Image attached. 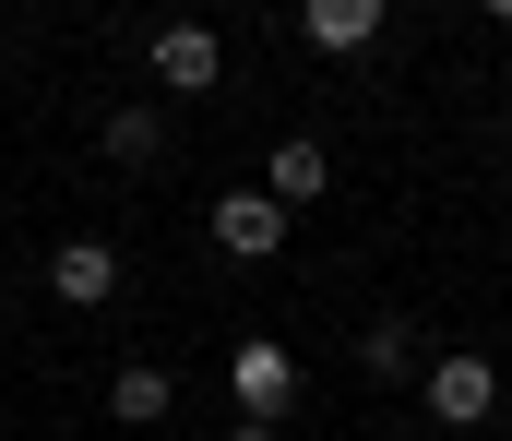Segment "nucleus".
Returning a JSON list of instances; mask_svg holds the SVG:
<instances>
[{"instance_id":"nucleus-1","label":"nucleus","mask_w":512,"mask_h":441,"mask_svg":"<svg viewBox=\"0 0 512 441\" xmlns=\"http://www.w3.org/2000/svg\"><path fill=\"white\" fill-rule=\"evenodd\" d=\"M227 394H239V430H274V418H286V406H298V358H286V346H239V358H227Z\"/></svg>"},{"instance_id":"nucleus-2","label":"nucleus","mask_w":512,"mask_h":441,"mask_svg":"<svg viewBox=\"0 0 512 441\" xmlns=\"http://www.w3.org/2000/svg\"><path fill=\"white\" fill-rule=\"evenodd\" d=\"M143 60H155L167 96H215V84H227V36H215V24H155Z\"/></svg>"},{"instance_id":"nucleus-3","label":"nucleus","mask_w":512,"mask_h":441,"mask_svg":"<svg viewBox=\"0 0 512 441\" xmlns=\"http://www.w3.org/2000/svg\"><path fill=\"white\" fill-rule=\"evenodd\" d=\"M417 394H429V418H441V430H477V418L501 406V370H489L477 346H453V358H429V382H417Z\"/></svg>"},{"instance_id":"nucleus-4","label":"nucleus","mask_w":512,"mask_h":441,"mask_svg":"<svg viewBox=\"0 0 512 441\" xmlns=\"http://www.w3.org/2000/svg\"><path fill=\"white\" fill-rule=\"evenodd\" d=\"M215 251L227 263H274L286 251V203L274 191H215Z\"/></svg>"},{"instance_id":"nucleus-5","label":"nucleus","mask_w":512,"mask_h":441,"mask_svg":"<svg viewBox=\"0 0 512 441\" xmlns=\"http://www.w3.org/2000/svg\"><path fill=\"white\" fill-rule=\"evenodd\" d=\"M48 298H60V310H108V298H120V251H108V239H60V251H48Z\"/></svg>"},{"instance_id":"nucleus-6","label":"nucleus","mask_w":512,"mask_h":441,"mask_svg":"<svg viewBox=\"0 0 512 441\" xmlns=\"http://www.w3.org/2000/svg\"><path fill=\"white\" fill-rule=\"evenodd\" d=\"M382 24H393L382 0H310V12H298V48H322V60H346V48H370Z\"/></svg>"},{"instance_id":"nucleus-7","label":"nucleus","mask_w":512,"mask_h":441,"mask_svg":"<svg viewBox=\"0 0 512 441\" xmlns=\"http://www.w3.org/2000/svg\"><path fill=\"white\" fill-rule=\"evenodd\" d=\"M262 191H274V203L298 215V203H322V191H334V155L310 144V132H286V144L262 155Z\"/></svg>"},{"instance_id":"nucleus-8","label":"nucleus","mask_w":512,"mask_h":441,"mask_svg":"<svg viewBox=\"0 0 512 441\" xmlns=\"http://www.w3.org/2000/svg\"><path fill=\"white\" fill-rule=\"evenodd\" d=\"M167 406H179V382H167V370H155V358H131L120 382H108V418H120V430H155V418H167Z\"/></svg>"},{"instance_id":"nucleus-9","label":"nucleus","mask_w":512,"mask_h":441,"mask_svg":"<svg viewBox=\"0 0 512 441\" xmlns=\"http://www.w3.org/2000/svg\"><path fill=\"white\" fill-rule=\"evenodd\" d=\"M108 155H120V167H155V155H167V120H155V108H108Z\"/></svg>"},{"instance_id":"nucleus-10","label":"nucleus","mask_w":512,"mask_h":441,"mask_svg":"<svg viewBox=\"0 0 512 441\" xmlns=\"http://www.w3.org/2000/svg\"><path fill=\"white\" fill-rule=\"evenodd\" d=\"M405 358H417L405 322H370V334H358V370H370V382H405Z\"/></svg>"},{"instance_id":"nucleus-11","label":"nucleus","mask_w":512,"mask_h":441,"mask_svg":"<svg viewBox=\"0 0 512 441\" xmlns=\"http://www.w3.org/2000/svg\"><path fill=\"white\" fill-rule=\"evenodd\" d=\"M227 441H274V430H227Z\"/></svg>"}]
</instances>
